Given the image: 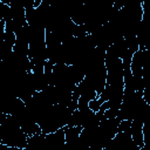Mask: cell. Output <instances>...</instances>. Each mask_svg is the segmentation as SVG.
Wrapping results in <instances>:
<instances>
[{"instance_id":"6da1fadb","label":"cell","mask_w":150,"mask_h":150,"mask_svg":"<svg viewBox=\"0 0 150 150\" xmlns=\"http://www.w3.org/2000/svg\"><path fill=\"white\" fill-rule=\"evenodd\" d=\"M8 7H9L8 5L4 4L2 1H0V21L5 19V16H6V13H7V9H8Z\"/></svg>"}]
</instances>
